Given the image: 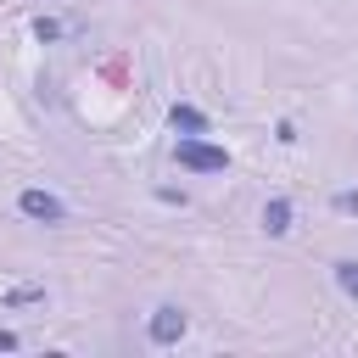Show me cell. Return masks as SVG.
I'll list each match as a JSON object with an SVG mask.
<instances>
[{"label":"cell","mask_w":358,"mask_h":358,"mask_svg":"<svg viewBox=\"0 0 358 358\" xmlns=\"http://www.w3.org/2000/svg\"><path fill=\"white\" fill-rule=\"evenodd\" d=\"M173 162L190 168V173H224L229 168V151L213 145V140H201V134H179L173 140Z\"/></svg>","instance_id":"cell-1"},{"label":"cell","mask_w":358,"mask_h":358,"mask_svg":"<svg viewBox=\"0 0 358 358\" xmlns=\"http://www.w3.org/2000/svg\"><path fill=\"white\" fill-rule=\"evenodd\" d=\"M190 330V313L179 308V302H162L151 319H145V336H151V347H179V336Z\"/></svg>","instance_id":"cell-2"},{"label":"cell","mask_w":358,"mask_h":358,"mask_svg":"<svg viewBox=\"0 0 358 358\" xmlns=\"http://www.w3.org/2000/svg\"><path fill=\"white\" fill-rule=\"evenodd\" d=\"M17 213L34 218V224H67V207H62L50 190H22V196H17Z\"/></svg>","instance_id":"cell-3"},{"label":"cell","mask_w":358,"mask_h":358,"mask_svg":"<svg viewBox=\"0 0 358 358\" xmlns=\"http://www.w3.org/2000/svg\"><path fill=\"white\" fill-rule=\"evenodd\" d=\"M168 123H173L179 134H207V129H213V123H207V112H201V106H185V101H173V106H168Z\"/></svg>","instance_id":"cell-4"},{"label":"cell","mask_w":358,"mask_h":358,"mask_svg":"<svg viewBox=\"0 0 358 358\" xmlns=\"http://www.w3.org/2000/svg\"><path fill=\"white\" fill-rule=\"evenodd\" d=\"M263 235H291V201L285 196H274V201H263Z\"/></svg>","instance_id":"cell-5"},{"label":"cell","mask_w":358,"mask_h":358,"mask_svg":"<svg viewBox=\"0 0 358 358\" xmlns=\"http://www.w3.org/2000/svg\"><path fill=\"white\" fill-rule=\"evenodd\" d=\"M336 285L358 302V257H341V263H336Z\"/></svg>","instance_id":"cell-6"},{"label":"cell","mask_w":358,"mask_h":358,"mask_svg":"<svg viewBox=\"0 0 358 358\" xmlns=\"http://www.w3.org/2000/svg\"><path fill=\"white\" fill-rule=\"evenodd\" d=\"M34 302H45V285H17V291H6V308H34Z\"/></svg>","instance_id":"cell-7"},{"label":"cell","mask_w":358,"mask_h":358,"mask_svg":"<svg viewBox=\"0 0 358 358\" xmlns=\"http://www.w3.org/2000/svg\"><path fill=\"white\" fill-rule=\"evenodd\" d=\"M34 39H39V45L62 39V22H56V17H34Z\"/></svg>","instance_id":"cell-8"},{"label":"cell","mask_w":358,"mask_h":358,"mask_svg":"<svg viewBox=\"0 0 358 358\" xmlns=\"http://www.w3.org/2000/svg\"><path fill=\"white\" fill-rule=\"evenodd\" d=\"M336 213H352L358 218V190H336Z\"/></svg>","instance_id":"cell-9"},{"label":"cell","mask_w":358,"mask_h":358,"mask_svg":"<svg viewBox=\"0 0 358 358\" xmlns=\"http://www.w3.org/2000/svg\"><path fill=\"white\" fill-rule=\"evenodd\" d=\"M0 352H17V336L11 330H0Z\"/></svg>","instance_id":"cell-10"}]
</instances>
